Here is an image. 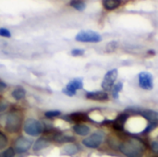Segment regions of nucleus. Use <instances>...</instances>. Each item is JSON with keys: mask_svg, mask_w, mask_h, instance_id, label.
Here are the masks:
<instances>
[{"mask_svg": "<svg viewBox=\"0 0 158 157\" xmlns=\"http://www.w3.org/2000/svg\"><path fill=\"white\" fill-rule=\"evenodd\" d=\"M121 4V1L119 0H104L103 6L107 10H113L118 8Z\"/></svg>", "mask_w": 158, "mask_h": 157, "instance_id": "14", "label": "nucleus"}, {"mask_svg": "<svg viewBox=\"0 0 158 157\" xmlns=\"http://www.w3.org/2000/svg\"><path fill=\"white\" fill-rule=\"evenodd\" d=\"M7 143L8 142H7L6 136L4 133L0 132V150H3L7 145Z\"/></svg>", "mask_w": 158, "mask_h": 157, "instance_id": "23", "label": "nucleus"}, {"mask_svg": "<svg viewBox=\"0 0 158 157\" xmlns=\"http://www.w3.org/2000/svg\"><path fill=\"white\" fill-rule=\"evenodd\" d=\"M139 85L142 89L150 91L154 88V79L152 74L148 72H141L138 76Z\"/></svg>", "mask_w": 158, "mask_h": 157, "instance_id": "8", "label": "nucleus"}, {"mask_svg": "<svg viewBox=\"0 0 158 157\" xmlns=\"http://www.w3.org/2000/svg\"><path fill=\"white\" fill-rule=\"evenodd\" d=\"M14 156V150L12 148H8L7 150H6L0 157H13Z\"/></svg>", "mask_w": 158, "mask_h": 157, "instance_id": "25", "label": "nucleus"}, {"mask_svg": "<svg viewBox=\"0 0 158 157\" xmlns=\"http://www.w3.org/2000/svg\"><path fill=\"white\" fill-rule=\"evenodd\" d=\"M83 54H84L83 49H73L71 51V55L73 56H82Z\"/></svg>", "mask_w": 158, "mask_h": 157, "instance_id": "27", "label": "nucleus"}, {"mask_svg": "<svg viewBox=\"0 0 158 157\" xmlns=\"http://www.w3.org/2000/svg\"><path fill=\"white\" fill-rule=\"evenodd\" d=\"M122 88H123V83L121 81L118 82L117 84H115L113 86V88H112V96H113V98L118 99V93L122 90Z\"/></svg>", "mask_w": 158, "mask_h": 157, "instance_id": "20", "label": "nucleus"}, {"mask_svg": "<svg viewBox=\"0 0 158 157\" xmlns=\"http://www.w3.org/2000/svg\"><path fill=\"white\" fill-rule=\"evenodd\" d=\"M118 150L126 157H143L146 147L140 138L131 137L119 143Z\"/></svg>", "mask_w": 158, "mask_h": 157, "instance_id": "1", "label": "nucleus"}, {"mask_svg": "<svg viewBox=\"0 0 158 157\" xmlns=\"http://www.w3.org/2000/svg\"><path fill=\"white\" fill-rule=\"evenodd\" d=\"M130 118V115L126 114V113H123V114H119L117 118L115 120H113L112 122V125H113V128L114 130H118V131H124V127H125V124L127 122V120L129 119Z\"/></svg>", "mask_w": 158, "mask_h": 157, "instance_id": "10", "label": "nucleus"}, {"mask_svg": "<svg viewBox=\"0 0 158 157\" xmlns=\"http://www.w3.org/2000/svg\"><path fill=\"white\" fill-rule=\"evenodd\" d=\"M73 130L76 134L80 135V136H87L91 130L88 126L84 125V124H76L73 126Z\"/></svg>", "mask_w": 158, "mask_h": 157, "instance_id": "12", "label": "nucleus"}, {"mask_svg": "<svg viewBox=\"0 0 158 157\" xmlns=\"http://www.w3.org/2000/svg\"><path fill=\"white\" fill-rule=\"evenodd\" d=\"M103 141H104V134L101 132H95L90 135L89 137L85 138L82 141V143L88 148L96 149L102 144Z\"/></svg>", "mask_w": 158, "mask_h": 157, "instance_id": "5", "label": "nucleus"}, {"mask_svg": "<svg viewBox=\"0 0 158 157\" xmlns=\"http://www.w3.org/2000/svg\"><path fill=\"white\" fill-rule=\"evenodd\" d=\"M118 72L117 68H114V69L107 71V73L105 75L103 82H102V88L104 89V91L108 92V91L112 90L114 83H115V81L118 78Z\"/></svg>", "mask_w": 158, "mask_h": 157, "instance_id": "6", "label": "nucleus"}, {"mask_svg": "<svg viewBox=\"0 0 158 157\" xmlns=\"http://www.w3.org/2000/svg\"><path fill=\"white\" fill-rule=\"evenodd\" d=\"M26 95V92L23 88L21 87H19L17 89H15L13 92H12V96L16 99V100H21L25 97Z\"/></svg>", "mask_w": 158, "mask_h": 157, "instance_id": "16", "label": "nucleus"}, {"mask_svg": "<svg viewBox=\"0 0 158 157\" xmlns=\"http://www.w3.org/2000/svg\"><path fill=\"white\" fill-rule=\"evenodd\" d=\"M83 87V82L81 79H74L71 81H69L67 86L62 90L63 93H65L68 96H73L76 94V92L78 90L82 89Z\"/></svg>", "mask_w": 158, "mask_h": 157, "instance_id": "7", "label": "nucleus"}, {"mask_svg": "<svg viewBox=\"0 0 158 157\" xmlns=\"http://www.w3.org/2000/svg\"><path fill=\"white\" fill-rule=\"evenodd\" d=\"M0 36H3V37H6V38H9L11 36V33L8 30L5 29V28H1L0 29Z\"/></svg>", "mask_w": 158, "mask_h": 157, "instance_id": "26", "label": "nucleus"}, {"mask_svg": "<svg viewBox=\"0 0 158 157\" xmlns=\"http://www.w3.org/2000/svg\"><path fill=\"white\" fill-rule=\"evenodd\" d=\"M151 149L155 152V153H157L158 154V142H153L151 143Z\"/></svg>", "mask_w": 158, "mask_h": 157, "instance_id": "28", "label": "nucleus"}, {"mask_svg": "<svg viewBox=\"0 0 158 157\" xmlns=\"http://www.w3.org/2000/svg\"><path fill=\"white\" fill-rule=\"evenodd\" d=\"M23 116L19 110H12L6 117V130L9 133L18 132L22 124Z\"/></svg>", "mask_w": 158, "mask_h": 157, "instance_id": "2", "label": "nucleus"}, {"mask_svg": "<svg viewBox=\"0 0 158 157\" xmlns=\"http://www.w3.org/2000/svg\"><path fill=\"white\" fill-rule=\"evenodd\" d=\"M60 114H61L60 111L56 110V111H48V112H46V113L44 114V116H45L47 118H56V117H58Z\"/></svg>", "mask_w": 158, "mask_h": 157, "instance_id": "24", "label": "nucleus"}, {"mask_svg": "<svg viewBox=\"0 0 158 157\" xmlns=\"http://www.w3.org/2000/svg\"><path fill=\"white\" fill-rule=\"evenodd\" d=\"M148 53H149V54H155V52H154V51H151V50L148 51Z\"/></svg>", "mask_w": 158, "mask_h": 157, "instance_id": "30", "label": "nucleus"}, {"mask_svg": "<svg viewBox=\"0 0 158 157\" xmlns=\"http://www.w3.org/2000/svg\"><path fill=\"white\" fill-rule=\"evenodd\" d=\"M32 142L30 139H27L25 137H19L15 142V151L19 154H22L27 152L31 146Z\"/></svg>", "mask_w": 158, "mask_h": 157, "instance_id": "9", "label": "nucleus"}, {"mask_svg": "<svg viewBox=\"0 0 158 157\" xmlns=\"http://www.w3.org/2000/svg\"><path fill=\"white\" fill-rule=\"evenodd\" d=\"M70 6L77 9L78 11H83L86 7V4L83 1L81 0H73L70 2Z\"/></svg>", "mask_w": 158, "mask_h": 157, "instance_id": "17", "label": "nucleus"}, {"mask_svg": "<svg viewBox=\"0 0 158 157\" xmlns=\"http://www.w3.org/2000/svg\"><path fill=\"white\" fill-rule=\"evenodd\" d=\"M158 127V121H154V122H148L147 127L144 129V130L143 131V134H148L150 132H152L155 129H156Z\"/></svg>", "mask_w": 158, "mask_h": 157, "instance_id": "21", "label": "nucleus"}, {"mask_svg": "<svg viewBox=\"0 0 158 157\" xmlns=\"http://www.w3.org/2000/svg\"><path fill=\"white\" fill-rule=\"evenodd\" d=\"M118 44V42H116V41H112V42L108 43L107 45H106V52H108V53L114 52V51L117 49Z\"/></svg>", "mask_w": 158, "mask_h": 157, "instance_id": "22", "label": "nucleus"}, {"mask_svg": "<svg viewBox=\"0 0 158 157\" xmlns=\"http://www.w3.org/2000/svg\"><path fill=\"white\" fill-rule=\"evenodd\" d=\"M69 121H74V122H83L90 120L89 116H87L84 113H74L72 115H69Z\"/></svg>", "mask_w": 158, "mask_h": 157, "instance_id": "13", "label": "nucleus"}, {"mask_svg": "<svg viewBox=\"0 0 158 157\" xmlns=\"http://www.w3.org/2000/svg\"><path fill=\"white\" fill-rule=\"evenodd\" d=\"M48 145H49V142L44 138H41L35 142V143L33 145V151H35V152L41 151V150L46 148Z\"/></svg>", "mask_w": 158, "mask_h": 157, "instance_id": "15", "label": "nucleus"}, {"mask_svg": "<svg viewBox=\"0 0 158 157\" xmlns=\"http://www.w3.org/2000/svg\"><path fill=\"white\" fill-rule=\"evenodd\" d=\"M54 140L57 143H71L74 142V138L70 136H65L62 134H57L54 137Z\"/></svg>", "mask_w": 158, "mask_h": 157, "instance_id": "18", "label": "nucleus"}, {"mask_svg": "<svg viewBox=\"0 0 158 157\" xmlns=\"http://www.w3.org/2000/svg\"><path fill=\"white\" fill-rule=\"evenodd\" d=\"M78 152V147L76 145H73V144H69V145H67L63 148L62 150V153L65 154V155H74Z\"/></svg>", "mask_w": 158, "mask_h": 157, "instance_id": "19", "label": "nucleus"}, {"mask_svg": "<svg viewBox=\"0 0 158 157\" xmlns=\"http://www.w3.org/2000/svg\"><path fill=\"white\" fill-rule=\"evenodd\" d=\"M75 39L82 43H99L102 37L98 32L94 31H81L76 35Z\"/></svg>", "mask_w": 158, "mask_h": 157, "instance_id": "4", "label": "nucleus"}, {"mask_svg": "<svg viewBox=\"0 0 158 157\" xmlns=\"http://www.w3.org/2000/svg\"><path fill=\"white\" fill-rule=\"evenodd\" d=\"M23 130L25 133H27L28 135L32 137H37L43 132V125L39 120L29 118L24 123Z\"/></svg>", "mask_w": 158, "mask_h": 157, "instance_id": "3", "label": "nucleus"}, {"mask_svg": "<svg viewBox=\"0 0 158 157\" xmlns=\"http://www.w3.org/2000/svg\"><path fill=\"white\" fill-rule=\"evenodd\" d=\"M86 98L94 101H106L108 99V94L106 92H102V91L88 92L86 93Z\"/></svg>", "mask_w": 158, "mask_h": 157, "instance_id": "11", "label": "nucleus"}, {"mask_svg": "<svg viewBox=\"0 0 158 157\" xmlns=\"http://www.w3.org/2000/svg\"><path fill=\"white\" fill-rule=\"evenodd\" d=\"M6 88V83L0 81V92L4 91V90H5Z\"/></svg>", "mask_w": 158, "mask_h": 157, "instance_id": "29", "label": "nucleus"}]
</instances>
